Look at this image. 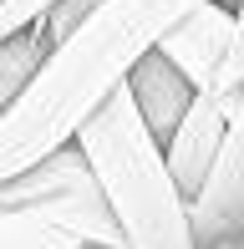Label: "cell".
<instances>
[{
    "mask_svg": "<svg viewBox=\"0 0 244 249\" xmlns=\"http://www.w3.org/2000/svg\"><path fill=\"white\" fill-rule=\"evenodd\" d=\"M198 5L204 0H107L61 46H51L0 117V183L76 142L102 102L127 87L132 66Z\"/></svg>",
    "mask_w": 244,
    "mask_h": 249,
    "instance_id": "1",
    "label": "cell"
},
{
    "mask_svg": "<svg viewBox=\"0 0 244 249\" xmlns=\"http://www.w3.org/2000/svg\"><path fill=\"white\" fill-rule=\"evenodd\" d=\"M76 148L112 209L122 249H198L188 198L163 163V142L142 127L127 87L107 97L102 112L76 132Z\"/></svg>",
    "mask_w": 244,
    "mask_h": 249,
    "instance_id": "2",
    "label": "cell"
},
{
    "mask_svg": "<svg viewBox=\"0 0 244 249\" xmlns=\"http://www.w3.org/2000/svg\"><path fill=\"white\" fill-rule=\"evenodd\" d=\"M0 213H46L51 224L71 229L82 244L122 249L112 209H107V198H102V188H97V178H92V168H87L76 142L56 148L36 168H26V173L5 178L0 183Z\"/></svg>",
    "mask_w": 244,
    "mask_h": 249,
    "instance_id": "3",
    "label": "cell"
},
{
    "mask_svg": "<svg viewBox=\"0 0 244 249\" xmlns=\"http://www.w3.org/2000/svg\"><path fill=\"white\" fill-rule=\"evenodd\" d=\"M234 31H239L234 5H229V0H204V5L188 10L153 51H158L168 66H178L188 82H193V92H204L209 76H214L219 61H224V51L234 46Z\"/></svg>",
    "mask_w": 244,
    "mask_h": 249,
    "instance_id": "4",
    "label": "cell"
},
{
    "mask_svg": "<svg viewBox=\"0 0 244 249\" xmlns=\"http://www.w3.org/2000/svg\"><path fill=\"white\" fill-rule=\"evenodd\" d=\"M188 224H193L198 244L244 234V138L239 132L224 138V148H219L214 168H209L204 188L188 198Z\"/></svg>",
    "mask_w": 244,
    "mask_h": 249,
    "instance_id": "5",
    "label": "cell"
},
{
    "mask_svg": "<svg viewBox=\"0 0 244 249\" xmlns=\"http://www.w3.org/2000/svg\"><path fill=\"white\" fill-rule=\"evenodd\" d=\"M127 97H132V107H138L142 127H148L158 142H168L198 92H193V82H188L178 66H168L158 51H148L138 66H132V76H127Z\"/></svg>",
    "mask_w": 244,
    "mask_h": 249,
    "instance_id": "6",
    "label": "cell"
},
{
    "mask_svg": "<svg viewBox=\"0 0 244 249\" xmlns=\"http://www.w3.org/2000/svg\"><path fill=\"white\" fill-rule=\"evenodd\" d=\"M46 36H41L36 26L16 31L10 41H0V117L10 112V102H16L20 92H26V82L36 76V66L46 61Z\"/></svg>",
    "mask_w": 244,
    "mask_h": 249,
    "instance_id": "7",
    "label": "cell"
},
{
    "mask_svg": "<svg viewBox=\"0 0 244 249\" xmlns=\"http://www.w3.org/2000/svg\"><path fill=\"white\" fill-rule=\"evenodd\" d=\"M0 249H82V239L46 213H0Z\"/></svg>",
    "mask_w": 244,
    "mask_h": 249,
    "instance_id": "8",
    "label": "cell"
},
{
    "mask_svg": "<svg viewBox=\"0 0 244 249\" xmlns=\"http://www.w3.org/2000/svg\"><path fill=\"white\" fill-rule=\"evenodd\" d=\"M102 5H107V0H56V5L36 20V31L46 36V46H61V41L71 36V31L92 16V10H102Z\"/></svg>",
    "mask_w": 244,
    "mask_h": 249,
    "instance_id": "9",
    "label": "cell"
},
{
    "mask_svg": "<svg viewBox=\"0 0 244 249\" xmlns=\"http://www.w3.org/2000/svg\"><path fill=\"white\" fill-rule=\"evenodd\" d=\"M51 5H56V0H0V41H10L16 31L36 26Z\"/></svg>",
    "mask_w": 244,
    "mask_h": 249,
    "instance_id": "10",
    "label": "cell"
},
{
    "mask_svg": "<svg viewBox=\"0 0 244 249\" xmlns=\"http://www.w3.org/2000/svg\"><path fill=\"white\" fill-rule=\"evenodd\" d=\"M198 249H244V234H229V239H214V244H198Z\"/></svg>",
    "mask_w": 244,
    "mask_h": 249,
    "instance_id": "11",
    "label": "cell"
},
{
    "mask_svg": "<svg viewBox=\"0 0 244 249\" xmlns=\"http://www.w3.org/2000/svg\"><path fill=\"white\" fill-rule=\"evenodd\" d=\"M82 249H107V244H82Z\"/></svg>",
    "mask_w": 244,
    "mask_h": 249,
    "instance_id": "12",
    "label": "cell"
}]
</instances>
